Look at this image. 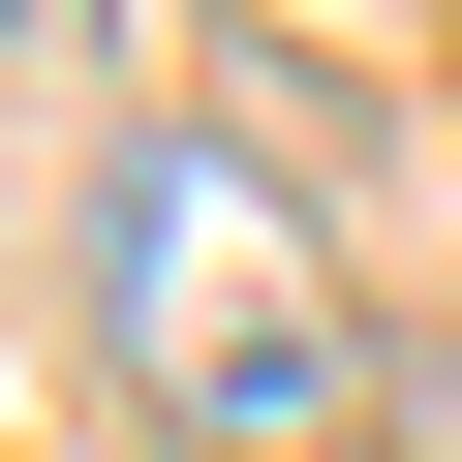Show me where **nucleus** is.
<instances>
[{"instance_id": "1", "label": "nucleus", "mask_w": 462, "mask_h": 462, "mask_svg": "<svg viewBox=\"0 0 462 462\" xmlns=\"http://www.w3.org/2000/svg\"><path fill=\"white\" fill-rule=\"evenodd\" d=\"M93 339H124V401L216 431V462H339V431H370V309L309 278L278 154H216V124H154V154L93 185Z\"/></svg>"}, {"instance_id": "2", "label": "nucleus", "mask_w": 462, "mask_h": 462, "mask_svg": "<svg viewBox=\"0 0 462 462\" xmlns=\"http://www.w3.org/2000/svg\"><path fill=\"white\" fill-rule=\"evenodd\" d=\"M401 431H431V462H462V339H431V370H401Z\"/></svg>"}]
</instances>
